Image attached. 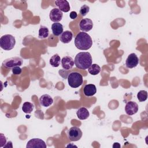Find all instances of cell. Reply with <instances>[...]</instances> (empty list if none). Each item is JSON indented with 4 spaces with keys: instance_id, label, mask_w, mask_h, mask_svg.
I'll list each match as a JSON object with an SVG mask.
<instances>
[{
    "instance_id": "6da1fadb",
    "label": "cell",
    "mask_w": 148,
    "mask_h": 148,
    "mask_svg": "<svg viewBox=\"0 0 148 148\" xmlns=\"http://www.w3.org/2000/svg\"><path fill=\"white\" fill-rule=\"evenodd\" d=\"M75 45L79 50H87L91 47L92 40L88 34L84 32H80L75 38Z\"/></svg>"
},
{
    "instance_id": "7a4b0ae2",
    "label": "cell",
    "mask_w": 148,
    "mask_h": 148,
    "mask_svg": "<svg viewBox=\"0 0 148 148\" xmlns=\"http://www.w3.org/2000/svg\"><path fill=\"white\" fill-rule=\"evenodd\" d=\"M92 57L89 52H80L75 56L74 62L80 69H88L92 64Z\"/></svg>"
},
{
    "instance_id": "3957f363",
    "label": "cell",
    "mask_w": 148,
    "mask_h": 148,
    "mask_svg": "<svg viewBox=\"0 0 148 148\" xmlns=\"http://www.w3.org/2000/svg\"><path fill=\"white\" fill-rule=\"evenodd\" d=\"M15 44V38L12 35H4L0 38V46L5 50H12L14 48Z\"/></svg>"
},
{
    "instance_id": "277c9868",
    "label": "cell",
    "mask_w": 148,
    "mask_h": 148,
    "mask_svg": "<svg viewBox=\"0 0 148 148\" xmlns=\"http://www.w3.org/2000/svg\"><path fill=\"white\" fill-rule=\"evenodd\" d=\"M83 79L82 75L76 72L70 73L68 76V82L69 86L72 88H77L83 84Z\"/></svg>"
},
{
    "instance_id": "5b68a950",
    "label": "cell",
    "mask_w": 148,
    "mask_h": 148,
    "mask_svg": "<svg viewBox=\"0 0 148 148\" xmlns=\"http://www.w3.org/2000/svg\"><path fill=\"white\" fill-rule=\"evenodd\" d=\"M23 64V60L18 57H11L5 60L2 62V66L10 69L13 68L15 66H20Z\"/></svg>"
},
{
    "instance_id": "8992f818",
    "label": "cell",
    "mask_w": 148,
    "mask_h": 148,
    "mask_svg": "<svg viewBox=\"0 0 148 148\" xmlns=\"http://www.w3.org/2000/svg\"><path fill=\"white\" fill-rule=\"evenodd\" d=\"M83 135L81 130L76 126L72 127L68 130V136L71 141H77L80 139Z\"/></svg>"
},
{
    "instance_id": "52a82bcc",
    "label": "cell",
    "mask_w": 148,
    "mask_h": 148,
    "mask_svg": "<svg viewBox=\"0 0 148 148\" xmlns=\"http://www.w3.org/2000/svg\"><path fill=\"white\" fill-rule=\"evenodd\" d=\"M45 142L39 138H33L27 143V148H46Z\"/></svg>"
},
{
    "instance_id": "ba28073f",
    "label": "cell",
    "mask_w": 148,
    "mask_h": 148,
    "mask_svg": "<svg viewBox=\"0 0 148 148\" xmlns=\"http://www.w3.org/2000/svg\"><path fill=\"white\" fill-rule=\"evenodd\" d=\"M139 63V58L135 53H131L126 59L125 66L128 68L136 67Z\"/></svg>"
},
{
    "instance_id": "9c48e42d",
    "label": "cell",
    "mask_w": 148,
    "mask_h": 148,
    "mask_svg": "<svg viewBox=\"0 0 148 148\" xmlns=\"http://www.w3.org/2000/svg\"><path fill=\"white\" fill-rule=\"evenodd\" d=\"M93 27V23L90 18H86L80 20L79 23V28L83 32H88Z\"/></svg>"
},
{
    "instance_id": "30bf717a",
    "label": "cell",
    "mask_w": 148,
    "mask_h": 148,
    "mask_svg": "<svg viewBox=\"0 0 148 148\" xmlns=\"http://www.w3.org/2000/svg\"><path fill=\"white\" fill-rule=\"evenodd\" d=\"M125 111L128 115H134L138 111V105L135 102H128L125 106Z\"/></svg>"
},
{
    "instance_id": "8fae6325",
    "label": "cell",
    "mask_w": 148,
    "mask_h": 148,
    "mask_svg": "<svg viewBox=\"0 0 148 148\" xmlns=\"http://www.w3.org/2000/svg\"><path fill=\"white\" fill-rule=\"evenodd\" d=\"M62 12L58 8H53L50 12L49 17L51 21L54 23H58L62 18Z\"/></svg>"
},
{
    "instance_id": "7c38bea8",
    "label": "cell",
    "mask_w": 148,
    "mask_h": 148,
    "mask_svg": "<svg viewBox=\"0 0 148 148\" xmlns=\"http://www.w3.org/2000/svg\"><path fill=\"white\" fill-rule=\"evenodd\" d=\"M61 65L64 69L70 70L74 65V61L70 56H65L61 59Z\"/></svg>"
},
{
    "instance_id": "4fadbf2b",
    "label": "cell",
    "mask_w": 148,
    "mask_h": 148,
    "mask_svg": "<svg viewBox=\"0 0 148 148\" xmlns=\"http://www.w3.org/2000/svg\"><path fill=\"white\" fill-rule=\"evenodd\" d=\"M55 4L61 12H68L70 10L69 3L66 0L56 1H55Z\"/></svg>"
},
{
    "instance_id": "5bb4252c",
    "label": "cell",
    "mask_w": 148,
    "mask_h": 148,
    "mask_svg": "<svg viewBox=\"0 0 148 148\" xmlns=\"http://www.w3.org/2000/svg\"><path fill=\"white\" fill-rule=\"evenodd\" d=\"M83 92L86 97L93 96L97 92V88L93 84H86L84 87Z\"/></svg>"
},
{
    "instance_id": "9a60e30c",
    "label": "cell",
    "mask_w": 148,
    "mask_h": 148,
    "mask_svg": "<svg viewBox=\"0 0 148 148\" xmlns=\"http://www.w3.org/2000/svg\"><path fill=\"white\" fill-rule=\"evenodd\" d=\"M39 102L42 106L48 107L53 103V99L49 94H43L40 97Z\"/></svg>"
},
{
    "instance_id": "2e32d148",
    "label": "cell",
    "mask_w": 148,
    "mask_h": 148,
    "mask_svg": "<svg viewBox=\"0 0 148 148\" xmlns=\"http://www.w3.org/2000/svg\"><path fill=\"white\" fill-rule=\"evenodd\" d=\"M73 38V34L69 31H65L63 32L60 36V40L63 43H69Z\"/></svg>"
},
{
    "instance_id": "e0dca14e",
    "label": "cell",
    "mask_w": 148,
    "mask_h": 148,
    "mask_svg": "<svg viewBox=\"0 0 148 148\" xmlns=\"http://www.w3.org/2000/svg\"><path fill=\"white\" fill-rule=\"evenodd\" d=\"M63 25L60 23H54L51 25V30L54 36L61 35L63 32Z\"/></svg>"
},
{
    "instance_id": "ac0fdd59",
    "label": "cell",
    "mask_w": 148,
    "mask_h": 148,
    "mask_svg": "<svg viewBox=\"0 0 148 148\" xmlns=\"http://www.w3.org/2000/svg\"><path fill=\"white\" fill-rule=\"evenodd\" d=\"M76 115L80 120H83L87 119L89 117L90 113L87 108L84 107H82L77 110Z\"/></svg>"
},
{
    "instance_id": "d6986e66",
    "label": "cell",
    "mask_w": 148,
    "mask_h": 148,
    "mask_svg": "<svg viewBox=\"0 0 148 148\" xmlns=\"http://www.w3.org/2000/svg\"><path fill=\"white\" fill-rule=\"evenodd\" d=\"M61 61V58L58 54H54L50 58L49 63L53 67H58L60 65V62Z\"/></svg>"
},
{
    "instance_id": "ffe728a7",
    "label": "cell",
    "mask_w": 148,
    "mask_h": 148,
    "mask_svg": "<svg viewBox=\"0 0 148 148\" xmlns=\"http://www.w3.org/2000/svg\"><path fill=\"white\" fill-rule=\"evenodd\" d=\"M49 35V29L45 26H40L39 29L38 37L40 39H45L48 37Z\"/></svg>"
},
{
    "instance_id": "44dd1931",
    "label": "cell",
    "mask_w": 148,
    "mask_h": 148,
    "mask_svg": "<svg viewBox=\"0 0 148 148\" xmlns=\"http://www.w3.org/2000/svg\"><path fill=\"white\" fill-rule=\"evenodd\" d=\"M88 71L89 73L92 75H97L100 72L101 68L98 65L93 64H91V66L88 68Z\"/></svg>"
},
{
    "instance_id": "7402d4cb",
    "label": "cell",
    "mask_w": 148,
    "mask_h": 148,
    "mask_svg": "<svg viewBox=\"0 0 148 148\" xmlns=\"http://www.w3.org/2000/svg\"><path fill=\"white\" fill-rule=\"evenodd\" d=\"M34 105L29 102H25L22 106V110L25 113H31L34 109Z\"/></svg>"
},
{
    "instance_id": "603a6c76",
    "label": "cell",
    "mask_w": 148,
    "mask_h": 148,
    "mask_svg": "<svg viewBox=\"0 0 148 148\" xmlns=\"http://www.w3.org/2000/svg\"><path fill=\"white\" fill-rule=\"evenodd\" d=\"M137 98L139 102L145 101L147 98V92L145 90H140L137 94Z\"/></svg>"
},
{
    "instance_id": "cb8c5ba5",
    "label": "cell",
    "mask_w": 148,
    "mask_h": 148,
    "mask_svg": "<svg viewBox=\"0 0 148 148\" xmlns=\"http://www.w3.org/2000/svg\"><path fill=\"white\" fill-rule=\"evenodd\" d=\"M90 11V7L87 5H83L80 9L79 13L82 16H85Z\"/></svg>"
},
{
    "instance_id": "d4e9b609",
    "label": "cell",
    "mask_w": 148,
    "mask_h": 148,
    "mask_svg": "<svg viewBox=\"0 0 148 148\" xmlns=\"http://www.w3.org/2000/svg\"><path fill=\"white\" fill-rule=\"evenodd\" d=\"M21 72H22V69L18 66H15L12 68V72L14 75H20L21 74Z\"/></svg>"
},
{
    "instance_id": "484cf974",
    "label": "cell",
    "mask_w": 148,
    "mask_h": 148,
    "mask_svg": "<svg viewBox=\"0 0 148 148\" xmlns=\"http://www.w3.org/2000/svg\"><path fill=\"white\" fill-rule=\"evenodd\" d=\"M69 16H70L71 18H72V19H75V18L77 17V13H76V12L72 11V12H71L70 13Z\"/></svg>"
},
{
    "instance_id": "4316f807",
    "label": "cell",
    "mask_w": 148,
    "mask_h": 148,
    "mask_svg": "<svg viewBox=\"0 0 148 148\" xmlns=\"http://www.w3.org/2000/svg\"><path fill=\"white\" fill-rule=\"evenodd\" d=\"M1 147H3V145H5L6 142V138L3 136V138H2V135L1 134Z\"/></svg>"
},
{
    "instance_id": "83f0119b",
    "label": "cell",
    "mask_w": 148,
    "mask_h": 148,
    "mask_svg": "<svg viewBox=\"0 0 148 148\" xmlns=\"http://www.w3.org/2000/svg\"><path fill=\"white\" fill-rule=\"evenodd\" d=\"M8 143H10V147H13V146H12V144H11V143H12V142L9 141V142H8ZM5 147H9V144L8 145V146H5Z\"/></svg>"
}]
</instances>
